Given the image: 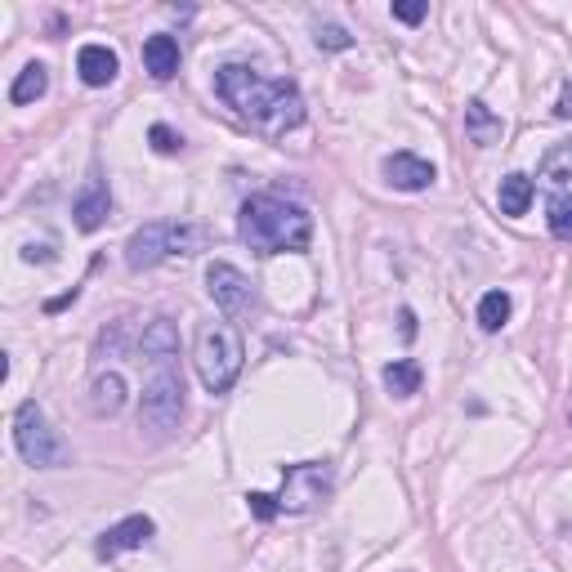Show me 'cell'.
<instances>
[{"label": "cell", "instance_id": "6da1fadb", "mask_svg": "<svg viewBox=\"0 0 572 572\" xmlns=\"http://www.w3.org/2000/svg\"><path fill=\"white\" fill-rule=\"evenodd\" d=\"M215 94L219 103L233 108L237 121H246L251 130L269 139H282L286 130H295L304 121V94L286 76H260L246 63H224L215 72Z\"/></svg>", "mask_w": 572, "mask_h": 572}, {"label": "cell", "instance_id": "7a4b0ae2", "mask_svg": "<svg viewBox=\"0 0 572 572\" xmlns=\"http://www.w3.org/2000/svg\"><path fill=\"white\" fill-rule=\"evenodd\" d=\"M237 237L255 255H286L309 251L313 242V215L300 202H286L278 193H255L237 211Z\"/></svg>", "mask_w": 572, "mask_h": 572}, {"label": "cell", "instance_id": "3957f363", "mask_svg": "<svg viewBox=\"0 0 572 572\" xmlns=\"http://www.w3.org/2000/svg\"><path fill=\"white\" fill-rule=\"evenodd\" d=\"M184 425V376L179 362H148V385L139 398V429L152 443H166Z\"/></svg>", "mask_w": 572, "mask_h": 572}, {"label": "cell", "instance_id": "277c9868", "mask_svg": "<svg viewBox=\"0 0 572 572\" xmlns=\"http://www.w3.org/2000/svg\"><path fill=\"white\" fill-rule=\"evenodd\" d=\"M242 362H246V345L237 336L233 322H202L193 340V367L202 376L206 394H228L242 376Z\"/></svg>", "mask_w": 572, "mask_h": 572}, {"label": "cell", "instance_id": "5b68a950", "mask_svg": "<svg viewBox=\"0 0 572 572\" xmlns=\"http://www.w3.org/2000/svg\"><path fill=\"white\" fill-rule=\"evenodd\" d=\"M14 447H18V456H23L32 470H59V465L72 461L68 443L59 438V429L50 425V416L41 412L36 398L18 403V412H14Z\"/></svg>", "mask_w": 572, "mask_h": 572}, {"label": "cell", "instance_id": "8992f818", "mask_svg": "<svg viewBox=\"0 0 572 572\" xmlns=\"http://www.w3.org/2000/svg\"><path fill=\"white\" fill-rule=\"evenodd\" d=\"M331 488H336L331 461H300V465H286L282 470V488L273 501H278L282 514H309L331 497Z\"/></svg>", "mask_w": 572, "mask_h": 572}, {"label": "cell", "instance_id": "52a82bcc", "mask_svg": "<svg viewBox=\"0 0 572 572\" xmlns=\"http://www.w3.org/2000/svg\"><path fill=\"white\" fill-rule=\"evenodd\" d=\"M206 291H211V300L219 304L224 318H251V313L260 309V291H255V282L228 260L206 264Z\"/></svg>", "mask_w": 572, "mask_h": 572}, {"label": "cell", "instance_id": "ba28073f", "mask_svg": "<svg viewBox=\"0 0 572 572\" xmlns=\"http://www.w3.org/2000/svg\"><path fill=\"white\" fill-rule=\"evenodd\" d=\"M152 537H157V523H152V514H126V519L112 523L108 532H99V541H94V555H99V559H117V555H126V550H143Z\"/></svg>", "mask_w": 572, "mask_h": 572}, {"label": "cell", "instance_id": "9c48e42d", "mask_svg": "<svg viewBox=\"0 0 572 572\" xmlns=\"http://www.w3.org/2000/svg\"><path fill=\"white\" fill-rule=\"evenodd\" d=\"M161 260H170V219H152L130 233L126 242V269L143 273V269H157Z\"/></svg>", "mask_w": 572, "mask_h": 572}, {"label": "cell", "instance_id": "30bf717a", "mask_svg": "<svg viewBox=\"0 0 572 572\" xmlns=\"http://www.w3.org/2000/svg\"><path fill=\"white\" fill-rule=\"evenodd\" d=\"M72 215H76V228H81V233H99V228L108 224V215H112V188H108V179H103L99 166L90 170V179H85L81 193H76Z\"/></svg>", "mask_w": 572, "mask_h": 572}, {"label": "cell", "instance_id": "8fae6325", "mask_svg": "<svg viewBox=\"0 0 572 572\" xmlns=\"http://www.w3.org/2000/svg\"><path fill=\"white\" fill-rule=\"evenodd\" d=\"M385 179L398 193H425V188H434L438 170L434 161L416 157V152H394V157H385Z\"/></svg>", "mask_w": 572, "mask_h": 572}, {"label": "cell", "instance_id": "7c38bea8", "mask_svg": "<svg viewBox=\"0 0 572 572\" xmlns=\"http://www.w3.org/2000/svg\"><path fill=\"white\" fill-rule=\"evenodd\" d=\"M76 72H81V81L90 85V90H103V85L117 81L121 59L108 45H81V50H76Z\"/></svg>", "mask_w": 572, "mask_h": 572}, {"label": "cell", "instance_id": "4fadbf2b", "mask_svg": "<svg viewBox=\"0 0 572 572\" xmlns=\"http://www.w3.org/2000/svg\"><path fill=\"white\" fill-rule=\"evenodd\" d=\"M143 362H179V331L170 318H152L139 336Z\"/></svg>", "mask_w": 572, "mask_h": 572}, {"label": "cell", "instance_id": "5bb4252c", "mask_svg": "<svg viewBox=\"0 0 572 572\" xmlns=\"http://www.w3.org/2000/svg\"><path fill=\"white\" fill-rule=\"evenodd\" d=\"M505 135V126H501V117L488 108L483 99H470L465 103V139L474 143V148H492V143H501Z\"/></svg>", "mask_w": 572, "mask_h": 572}, {"label": "cell", "instance_id": "9a60e30c", "mask_svg": "<svg viewBox=\"0 0 572 572\" xmlns=\"http://www.w3.org/2000/svg\"><path fill=\"white\" fill-rule=\"evenodd\" d=\"M143 68H148L152 81H170V76L179 72V41L175 36H166V32L148 36V41H143Z\"/></svg>", "mask_w": 572, "mask_h": 572}, {"label": "cell", "instance_id": "2e32d148", "mask_svg": "<svg viewBox=\"0 0 572 572\" xmlns=\"http://www.w3.org/2000/svg\"><path fill=\"white\" fill-rule=\"evenodd\" d=\"M126 376L121 371H99L90 385V412L94 416H117L121 407H126Z\"/></svg>", "mask_w": 572, "mask_h": 572}, {"label": "cell", "instance_id": "e0dca14e", "mask_svg": "<svg viewBox=\"0 0 572 572\" xmlns=\"http://www.w3.org/2000/svg\"><path fill=\"white\" fill-rule=\"evenodd\" d=\"M541 184H550L555 193H568L572 197V139L568 143H555V148L541 157Z\"/></svg>", "mask_w": 572, "mask_h": 572}, {"label": "cell", "instance_id": "ac0fdd59", "mask_svg": "<svg viewBox=\"0 0 572 572\" xmlns=\"http://www.w3.org/2000/svg\"><path fill=\"white\" fill-rule=\"evenodd\" d=\"M380 380H385V389L394 398H412V394H421L425 371H421V362L416 358H394L385 371H380Z\"/></svg>", "mask_w": 572, "mask_h": 572}, {"label": "cell", "instance_id": "d6986e66", "mask_svg": "<svg viewBox=\"0 0 572 572\" xmlns=\"http://www.w3.org/2000/svg\"><path fill=\"white\" fill-rule=\"evenodd\" d=\"M532 197H537V184H532L528 175H505V179H501V193H497V202H501V215H510V219L528 215Z\"/></svg>", "mask_w": 572, "mask_h": 572}, {"label": "cell", "instance_id": "ffe728a7", "mask_svg": "<svg viewBox=\"0 0 572 572\" xmlns=\"http://www.w3.org/2000/svg\"><path fill=\"white\" fill-rule=\"evenodd\" d=\"M45 90H50V68L45 63H27L14 76V85H9V103H36Z\"/></svg>", "mask_w": 572, "mask_h": 572}, {"label": "cell", "instance_id": "44dd1931", "mask_svg": "<svg viewBox=\"0 0 572 572\" xmlns=\"http://www.w3.org/2000/svg\"><path fill=\"white\" fill-rule=\"evenodd\" d=\"M510 322V295L505 291H488L479 300V327L483 331H501Z\"/></svg>", "mask_w": 572, "mask_h": 572}, {"label": "cell", "instance_id": "7402d4cb", "mask_svg": "<svg viewBox=\"0 0 572 572\" xmlns=\"http://www.w3.org/2000/svg\"><path fill=\"white\" fill-rule=\"evenodd\" d=\"M546 224L559 242H572V197L568 193H555L546 202Z\"/></svg>", "mask_w": 572, "mask_h": 572}, {"label": "cell", "instance_id": "603a6c76", "mask_svg": "<svg viewBox=\"0 0 572 572\" xmlns=\"http://www.w3.org/2000/svg\"><path fill=\"white\" fill-rule=\"evenodd\" d=\"M206 251V228L202 224H170V255H197Z\"/></svg>", "mask_w": 572, "mask_h": 572}, {"label": "cell", "instance_id": "cb8c5ba5", "mask_svg": "<svg viewBox=\"0 0 572 572\" xmlns=\"http://www.w3.org/2000/svg\"><path fill=\"white\" fill-rule=\"evenodd\" d=\"M313 45H318V50L340 54V50H354V36H349L340 23H318V27H313Z\"/></svg>", "mask_w": 572, "mask_h": 572}, {"label": "cell", "instance_id": "d4e9b609", "mask_svg": "<svg viewBox=\"0 0 572 572\" xmlns=\"http://www.w3.org/2000/svg\"><path fill=\"white\" fill-rule=\"evenodd\" d=\"M148 143H152V152H161V157H175V152H184V139H179L166 121H157V126L148 130Z\"/></svg>", "mask_w": 572, "mask_h": 572}, {"label": "cell", "instance_id": "484cf974", "mask_svg": "<svg viewBox=\"0 0 572 572\" xmlns=\"http://www.w3.org/2000/svg\"><path fill=\"white\" fill-rule=\"evenodd\" d=\"M246 505H251V514H255V519H260V523H273V519H278V501H273L269 497V492H246Z\"/></svg>", "mask_w": 572, "mask_h": 572}, {"label": "cell", "instance_id": "4316f807", "mask_svg": "<svg viewBox=\"0 0 572 572\" xmlns=\"http://www.w3.org/2000/svg\"><path fill=\"white\" fill-rule=\"evenodd\" d=\"M425 14H429L425 0H394V18H398V23L416 27V23H425Z\"/></svg>", "mask_w": 572, "mask_h": 572}, {"label": "cell", "instance_id": "83f0119b", "mask_svg": "<svg viewBox=\"0 0 572 572\" xmlns=\"http://www.w3.org/2000/svg\"><path fill=\"white\" fill-rule=\"evenodd\" d=\"M23 260H27V264H50V260H54V251H50V246L27 242V246H23Z\"/></svg>", "mask_w": 572, "mask_h": 572}, {"label": "cell", "instance_id": "f1b7e54d", "mask_svg": "<svg viewBox=\"0 0 572 572\" xmlns=\"http://www.w3.org/2000/svg\"><path fill=\"white\" fill-rule=\"evenodd\" d=\"M555 112H559L564 121H572V81L564 85V90H559V108H555Z\"/></svg>", "mask_w": 572, "mask_h": 572}, {"label": "cell", "instance_id": "f546056e", "mask_svg": "<svg viewBox=\"0 0 572 572\" xmlns=\"http://www.w3.org/2000/svg\"><path fill=\"white\" fill-rule=\"evenodd\" d=\"M398 322H403V340H416V313L403 309V313H398Z\"/></svg>", "mask_w": 572, "mask_h": 572}, {"label": "cell", "instance_id": "4dcf8cb0", "mask_svg": "<svg viewBox=\"0 0 572 572\" xmlns=\"http://www.w3.org/2000/svg\"><path fill=\"white\" fill-rule=\"evenodd\" d=\"M76 295H81V291H76V286H72V291H68V295H59V300H50V304H45V309H50V313H59V309H68V304L76 300Z\"/></svg>", "mask_w": 572, "mask_h": 572}]
</instances>
